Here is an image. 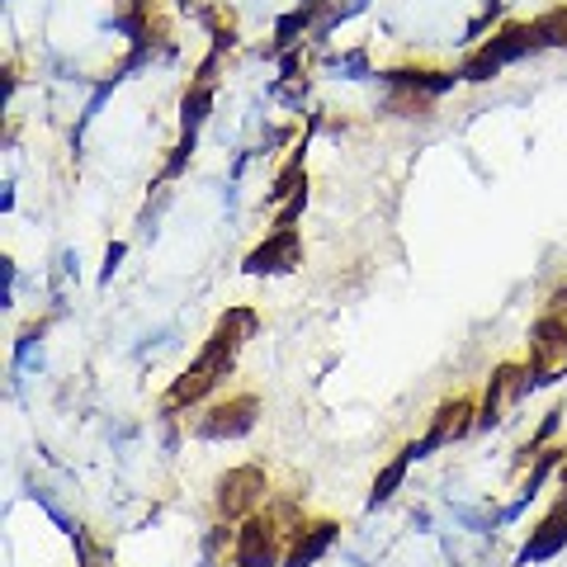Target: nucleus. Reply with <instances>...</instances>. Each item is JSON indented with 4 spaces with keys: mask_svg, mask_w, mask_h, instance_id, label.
I'll list each match as a JSON object with an SVG mask.
<instances>
[{
    "mask_svg": "<svg viewBox=\"0 0 567 567\" xmlns=\"http://www.w3.org/2000/svg\"><path fill=\"white\" fill-rule=\"evenodd\" d=\"M535 52H544V39H539V29L535 20L520 24V20H511L492 33V39L483 48H473L464 66H458V76L473 81V85H483V81H496L511 62H525V58H535Z\"/></svg>",
    "mask_w": 567,
    "mask_h": 567,
    "instance_id": "f257e3e1",
    "label": "nucleus"
},
{
    "mask_svg": "<svg viewBox=\"0 0 567 567\" xmlns=\"http://www.w3.org/2000/svg\"><path fill=\"white\" fill-rule=\"evenodd\" d=\"M256 331H260V312L256 308H227L218 317V327H213V336L204 341V350L194 354V364L208 369L213 379H227L233 374V364H237V350L251 341Z\"/></svg>",
    "mask_w": 567,
    "mask_h": 567,
    "instance_id": "f03ea898",
    "label": "nucleus"
},
{
    "mask_svg": "<svg viewBox=\"0 0 567 567\" xmlns=\"http://www.w3.org/2000/svg\"><path fill=\"white\" fill-rule=\"evenodd\" d=\"M213 71H218V48L204 58L199 66V76H194V85L185 91V104H181V142L171 147V162H166V181H175L185 166H189V156H194V142H199V128H204V118L213 110Z\"/></svg>",
    "mask_w": 567,
    "mask_h": 567,
    "instance_id": "7ed1b4c3",
    "label": "nucleus"
},
{
    "mask_svg": "<svg viewBox=\"0 0 567 567\" xmlns=\"http://www.w3.org/2000/svg\"><path fill=\"white\" fill-rule=\"evenodd\" d=\"M284 539H289V525H284L275 511L246 516V525L237 529V544H233V563L237 567H279L284 554H289Z\"/></svg>",
    "mask_w": 567,
    "mask_h": 567,
    "instance_id": "20e7f679",
    "label": "nucleus"
},
{
    "mask_svg": "<svg viewBox=\"0 0 567 567\" xmlns=\"http://www.w3.org/2000/svg\"><path fill=\"white\" fill-rule=\"evenodd\" d=\"M265 492H270V477H265V468L260 464H241V468H227L218 477L213 506H218V516L233 525L241 516H256V506L265 502Z\"/></svg>",
    "mask_w": 567,
    "mask_h": 567,
    "instance_id": "39448f33",
    "label": "nucleus"
},
{
    "mask_svg": "<svg viewBox=\"0 0 567 567\" xmlns=\"http://www.w3.org/2000/svg\"><path fill=\"white\" fill-rule=\"evenodd\" d=\"M529 379H535V388L567 379V327L548 312L529 327Z\"/></svg>",
    "mask_w": 567,
    "mask_h": 567,
    "instance_id": "423d86ee",
    "label": "nucleus"
},
{
    "mask_svg": "<svg viewBox=\"0 0 567 567\" xmlns=\"http://www.w3.org/2000/svg\"><path fill=\"white\" fill-rule=\"evenodd\" d=\"M260 421V398L256 393H241V398H227L218 406H208V412L199 416V440H241L251 435Z\"/></svg>",
    "mask_w": 567,
    "mask_h": 567,
    "instance_id": "0eeeda50",
    "label": "nucleus"
},
{
    "mask_svg": "<svg viewBox=\"0 0 567 567\" xmlns=\"http://www.w3.org/2000/svg\"><path fill=\"white\" fill-rule=\"evenodd\" d=\"M477 425V406H473V398H454V402H440V412L431 416V431H425L421 440H412V458H425L431 450H445V445H454V440H464L468 431Z\"/></svg>",
    "mask_w": 567,
    "mask_h": 567,
    "instance_id": "6e6552de",
    "label": "nucleus"
},
{
    "mask_svg": "<svg viewBox=\"0 0 567 567\" xmlns=\"http://www.w3.org/2000/svg\"><path fill=\"white\" fill-rule=\"evenodd\" d=\"M298 265H303V237H298V227H275V233L241 260V270L260 279V275H289Z\"/></svg>",
    "mask_w": 567,
    "mask_h": 567,
    "instance_id": "1a4fd4ad",
    "label": "nucleus"
},
{
    "mask_svg": "<svg viewBox=\"0 0 567 567\" xmlns=\"http://www.w3.org/2000/svg\"><path fill=\"white\" fill-rule=\"evenodd\" d=\"M529 388H535V379H529V364H496L492 379H487V398H483V406H477V425L492 431V425L506 416V406L516 398H525Z\"/></svg>",
    "mask_w": 567,
    "mask_h": 567,
    "instance_id": "9d476101",
    "label": "nucleus"
},
{
    "mask_svg": "<svg viewBox=\"0 0 567 567\" xmlns=\"http://www.w3.org/2000/svg\"><path fill=\"white\" fill-rule=\"evenodd\" d=\"M567 548V516L563 511H548V516L529 529V539L525 548L516 554V567H529V563H548V558H558Z\"/></svg>",
    "mask_w": 567,
    "mask_h": 567,
    "instance_id": "9b49d317",
    "label": "nucleus"
},
{
    "mask_svg": "<svg viewBox=\"0 0 567 567\" xmlns=\"http://www.w3.org/2000/svg\"><path fill=\"white\" fill-rule=\"evenodd\" d=\"M336 539H341V525H336V520H312V525H303V529H298V535L289 539L284 567H312Z\"/></svg>",
    "mask_w": 567,
    "mask_h": 567,
    "instance_id": "f8f14e48",
    "label": "nucleus"
},
{
    "mask_svg": "<svg viewBox=\"0 0 567 567\" xmlns=\"http://www.w3.org/2000/svg\"><path fill=\"white\" fill-rule=\"evenodd\" d=\"M383 81H388V91H416V95H445L454 91L464 76H454V71H435V66H393V71H383Z\"/></svg>",
    "mask_w": 567,
    "mask_h": 567,
    "instance_id": "ddd939ff",
    "label": "nucleus"
},
{
    "mask_svg": "<svg viewBox=\"0 0 567 567\" xmlns=\"http://www.w3.org/2000/svg\"><path fill=\"white\" fill-rule=\"evenodd\" d=\"M213 388H218V379L208 374V369H199V364H189L181 379H175L171 388H166V398H162V416H175V412H185V406H194L199 398H208Z\"/></svg>",
    "mask_w": 567,
    "mask_h": 567,
    "instance_id": "4468645a",
    "label": "nucleus"
},
{
    "mask_svg": "<svg viewBox=\"0 0 567 567\" xmlns=\"http://www.w3.org/2000/svg\"><path fill=\"white\" fill-rule=\"evenodd\" d=\"M303 152H308V142H303V147H293V156H289V166H284V171L275 175V185H270V189H265V204H289V199H293V194H303V189H308Z\"/></svg>",
    "mask_w": 567,
    "mask_h": 567,
    "instance_id": "2eb2a0df",
    "label": "nucleus"
},
{
    "mask_svg": "<svg viewBox=\"0 0 567 567\" xmlns=\"http://www.w3.org/2000/svg\"><path fill=\"white\" fill-rule=\"evenodd\" d=\"M406 468H412V450H402L398 458H393V464H388L379 477H374V492H369V511H379L383 502H393V492L402 487V477H406Z\"/></svg>",
    "mask_w": 567,
    "mask_h": 567,
    "instance_id": "dca6fc26",
    "label": "nucleus"
},
{
    "mask_svg": "<svg viewBox=\"0 0 567 567\" xmlns=\"http://www.w3.org/2000/svg\"><path fill=\"white\" fill-rule=\"evenodd\" d=\"M535 29H539L544 48H558V52H567V6H554V10H544L539 20H535Z\"/></svg>",
    "mask_w": 567,
    "mask_h": 567,
    "instance_id": "f3484780",
    "label": "nucleus"
},
{
    "mask_svg": "<svg viewBox=\"0 0 567 567\" xmlns=\"http://www.w3.org/2000/svg\"><path fill=\"white\" fill-rule=\"evenodd\" d=\"M388 110H402V118H431V95L393 91V95H388Z\"/></svg>",
    "mask_w": 567,
    "mask_h": 567,
    "instance_id": "a211bd4d",
    "label": "nucleus"
},
{
    "mask_svg": "<svg viewBox=\"0 0 567 567\" xmlns=\"http://www.w3.org/2000/svg\"><path fill=\"white\" fill-rule=\"evenodd\" d=\"M71 539H76V554H81V567H114L110 563V554H104V548L91 539V535H85V529H76V535H71Z\"/></svg>",
    "mask_w": 567,
    "mask_h": 567,
    "instance_id": "6ab92c4d",
    "label": "nucleus"
},
{
    "mask_svg": "<svg viewBox=\"0 0 567 567\" xmlns=\"http://www.w3.org/2000/svg\"><path fill=\"white\" fill-rule=\"evenodd\" d=\"M336 71H341V76H350V81L374 76V71H369V52H364V48H354V52H346V58H336Z\"/></svg>",
    "mask_w": 567,
    "mask_h": 567,
    "instance_id": "aec40b11",
    "label": "nucleus"
},
{
    "mask_svg": "<svg viewBox=\"0 0 567 567\" xmlns=\"http://www.w3.org/2000/svg\"><path fill=\"white\" fill-rule=\"evenodd\" d=\"M227 544H237V535H233V529H227V525L208 529V539H204V563H208V567H218V554H223Z\"/></svg>",
    "mask_w": 567,
    "mask_h": 567,
    "instance_id": "412c9836",
    "label": "nucleus"
},
{
    "mask_svg": "<svg viewBox=\"0 0 567 567\" xmlns=\"http://www.w3.org/2000/svg\"><path fill=\"white\" fill-rule=\"evenodd\" d=\"M303 208H308V189H303V194H293V199H289V204H284V208H279V218H275V227H293L298 218H303Z\"/></svg>",
    "mask_w": 567,
    "mask_h": 567,
    "instance_id": "4be33fe9",
    "label": "nucleus"
},
{
    "mask_svg": "<svg viewBox=\"0 0 567 567\" xmlns=\"http://www.w3.org/2000/svg\"><path fill=\"white\" fill-rule=\"evenodd\" d=\"M123 256H128V246H123V241H114L110 251H104V270H100V284H110V279H114V270L123 265Z\"/></svg>",
    "mask_w": 567,
    "mask_h": 567,
    "instance_id": "5701e85b",
    "label": "nucleus"
},
{
    "mask_svg": "<svg viewBox=\"0 0 567 567\" xmlns=\"http://www.w3.org/2000/svg\"><path fill=\"white\" fill-rule=\"evenodd\" d=\"M548 317H554V322H563L567 327V289H558L554 298H548V308H544Z\"/></svg>",
    "mask_w": 567,
    "mask_h": 567,
    "instance_id": "b1692460",
    "label": "nucleus"
},
{
    "mask_svg": "<svg viewBox=\"0 0 567 567\" xmlns=\"http://www.w3.org/2000/svg\"><path fill=\"white\" fill-rule=\"evenodd\" d=\"M554 511H563V516H567V483H563V496H558V506Z\"/></svg>",
    "mask_w": 567,
    "mask_h": 567,
    "instance_id": "393cba45",
    "label": "nucleus"
},
{
    "mask_svg": "<svg viewBox=\"0 0 567 567\" xmlns=\"http://www.w3.org/2000/svg\"><path fill=\"white\" fill-rule=\"evenodd\" d=\"M563 483H567V464H563Z\"/></svg>",
    "mask_w": 567,
    "mask_h": 567,
    "instance_id": "a878e982",
    "label": "nucleus"
},
{
    "mask_svg": "<svg viewBox=\"0 0 567 567\" xmlns=\"http://www.w3.org/2000/svg\"><path fill=\"white\" fill-rule=\"evenodd\" d=\"M223 567H227V563H223ZM233 567H237V563H233Z\"/></svg>",
    "mask_w": 567,
    "mask_h": 567,
    "instance_id": "bb28decb",
    "label": "nucleus"
}]
</instances>
